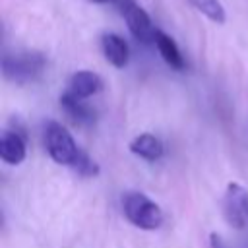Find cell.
<instances>
[{"instance_id": "obj_5", "label": "cell", "mask_w": 248, "mask_h": 248, "mask_svg": "<svg viewBox=\"0 0 248 248\" xmlns=\"http://www.w3.org/2000/svg\"><path fill=\"white\" fill-rule=\"evenodd\" d=\"M223 217L236 231L248 229V192L236 182H231L225 190Z\"/></svg>"}, {"instance_id": "obj_11", "label": "cell", "mask_w": 248, "mask_h": 248, "mask_svg": "<svg viewBox=\"0 0 248 248\" xmlns=\"http://www.w3.org/2000/svg\"><path fill=\"white\" fill-rule=\"evenodd\" d=\"M130 151L145 161H159L163 157V141L153 134H140L130 141Z\"/></svg>"}, {"instance_id": "obj_3", "label": "cell", "mask_w": 248, "mask_h": 248, "mask_svg": "<svg viewBox=\"0 0 248 248\" xmlns=\"http://www.w3.org/2000/svg\"><path fill=\"white\" fill-rule=\"evenodd\" d=\"M45 145L50 159L58 165L74 167L81 155L76 140L60 122H48L45 126Z\"/></svg>"}, {"instance_id": "obj_4", "label": "cell", "mask_w": 248, "mask_h": 248, "mask_svg": "<svg viewBox=\"0 0 248 248\" xmlns=\"http://www.w3.org/2000/svg\"><path fill=\"white\" fill-rule=\"evenodd\" d=\"M116 6L120 8V14L126 19V25L132 37L141 45H155L157 27L153 25L149 14L134 0H120Z\"/></svg>"}, {"instance_id": "obj_2", "label": "cell", "mask_w": 248, "mask_h": 248, "mask_svg": "<svg viewBox=\"0 0 248 248\" xmlns=\"http://www.w3.org/2000/svg\"><path fill=\"white\" fill-rule=\"evenodd\" d=\"M122 211L126 219L143 231H155L163 225V209L145 194L138 190H128L122 196Z\"/></svg>"}, {"instance_id": "obj_6", "label": "cell", "mask_w": 248, "mask_h": 248, "mask_svg": "<svg viewBox=\"0 0 248 248\" xmlns=\"http://www.w3.org/2000/svg\"><path fill=\"white\" fill-rule=\"evenodd\" d=\"M27 155V140L19 130H4L0 138V157L8 165H19Z\"/></svg>"}, {"instance_id": "obj_12", "label": "cell", "mask_w": 248, "mask_h": 248, "mask_svg": "<svg viewBox=\"0 0 248 248\" xmlns=\"http://www.w3.org/2000/svg\"><path fill=\"white\" fill-rule=\"evenodd\" d=\"M188 2L192 4V8L202 12L213 23H225L227 14H225V8H223V4L219 0H188Z\"/></svg>"}, {"instance_id": "obj_14", "label": "cell", "mask_w": 248, "mask_h": 248, "mask_svg": "<svg viewBox=\"0 0 248 248\" xmlns=\"http://www.w3.org/2000/svg\"><path fill=\"white\" fill-rule=\"evenodd\" d=\"M89 2H93V4H118L120 0H89Z\"/></svg>"}, {"instance_id": "obj_7", "label": "cell", "mask_w": 248, "mask_h": 248, "mask_svg": "<svg viewBox=\"0 0 248 248\" xmlns=\"http://www.w3.org/2000/svg\"><path fill=\"white\" fill-rule=\"evenodd\" d=\"M101 89H103V79L99 74H95L91 70H79L70 76L66 91L78 99H89V97L97 95Z\"/></svg>"}, {"instance_id": "obj_8", "label": "cell", "mask_w": 248, "mask_h": 248, "mask_svg": "<svg viewBox=\"0 0 248 248\" xmlns=\"http://www.w3.org/2000/svg\"><path fill=\"white\" fill-rule=\"evenodd\" d=\"M60 107L64 110V114L74 122V124H79V126H85V124H91L95 120V110L93 107L87 103V99H78L74 95H70L68 91H64L60 95Z\"/></svg>"}, {"instance_id": "obj_10", "label": "cell", "mask_w": 248, "mask_h": 248, "mask_svg": "<svg viewBox=\"0 0 248 248\" xmlns=\"http://www.w3.org/2000/svg\"><path fill=\"white\" fill-rule=\"evenodd\" d=\"M155 46L161 54V58L172 68V70H184L186 68V60L178 48V45L174 43V39L170 35H167L165 31L157 29V35H155Z\"/></svg>"}, {"instance_id": "obj_13", "label": "cell", "mask_w": 248, "mask_h": 248, "mask_svg": "<svg viewBox=\"0 0 248 248\" xmlns=\"http://www.w3.org/2000/svg\"><path fill=\"white\" fill-rule=\"evenodd\" d=\"M72 169H74L79 176H97V174H99V165H97L85 151H81L78 163H76Z\"/></svg>"}, {"instance_id": "obj_9", "label": "cell", "mask_w": 248, "mask_h": 248, "mask_svg": "<svg viewBox=\"0 0 248 248\" xmlns=\"http://www.w3.org/2000/svg\"><path fill=\"white\" fill-rule=\"evenodd\" d=\"M101 50H103L107 62L112 64L114 68H124L130 60V46L116 33H105L101 37Z\"/></svg>"}, {"instance_id": "obj_1", "label": "cell", "mask_w": 248, "mask_h": 248, "mask_svg": "<svg viewBox=\"0 0 248 248\" xmlns=\"http://www.w3.org/2000/svg\"><path fill=\"white\" fill-rule=\"evenodd\" d=\"M45 68H46V58L39 50H14L2 56L4 78L17 85L39 79Z\"/></svg>"}]
</instances>
